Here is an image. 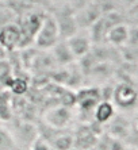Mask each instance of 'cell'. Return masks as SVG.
Instances as JSON below:
<instances>
[{
  "label": "cell",
  "instance_id": "1",
  "mask_svg": "<svg viewBox=\"0 0 138 150\" xmlns=\"http://www.w3.org/2000/svg\"><path fill=\"white\" fill-rule=\"evenodd\" d=\"M75 8L72 4H62V6H54L52 12V16L54 18L57 27L60 33V39L66 41L72 35H75L79 31L75 18Z\"/></svg>",
  "mask_w": 138,
  "mask_h": 150
},
{
  "label": "cell",
  "instance_id": "2",
  "mask_svg": "<svg viewBox=\"0 0 138 150\" xmlns=\"http://www.w3.org/2000/svg\"><path fill=\"white\" fill-rule=\"evenodd\" d=\"M124 23V18L118 11H110L106 12L92 25V27L88 30L90 38L92 41V45H103L107 38V34L111 28L117 25Z\"/></svg>",
  "mask_w": 138,
  "mask_h": 150
},
{
  "label": "cell",
  "instance_id": "3",
  "mask_svg": "<svg viewBox=\"0 0 138 150\" xmlns=\"http://www.w3.org/2000/svg\"><path fill=\"white\" fill-rule=\"evenodd\" d=\"M58 41L61 39H60L57 23H55L54 18L52 16V14H46L38 33L35 35V46L42 50H50Z\"/></svg>",
  "mask_w": 138,
  "mask_h": 150
},
{
  "label": "cell",
  "instance_id": "4",
  "mask_svg": "<svg viewBox=\"0 0 138 150\" xmlns=\"http://www.w3.org/2000/svg\"><path fill=\"white\" fill-rule=\"evenodd\" d=\"M45 15L46 14L43 11H30L28 14L22 15L21 25H19L22 33V47L35 39V35L41 27Z\"/></svg>",
  "mask_w": 138,
  "mask_h": 150
},
{
  "label": "cell",
  "instance_id": "5",
  "mask_svg": "<svg viewBox=\"0 0 138 150\" xmlns=\"http://www.w3.org/2000/svg\"><path fill=\"white\" fill-rule=\"evenodd\" d=\"M103 15V11L99 7V4L96 1L91 3L90 6L77 10L75 12V18H76V23L79 30H90L92 27V25Z\"/></svg>",
  "mask_w": 138,
  "mask_h": 150
},
{
  "label": "cell",
  "instance_id": "6",
  "mask_svg": "<svg viewBox=\"0 0 138 150\" xmlns=\"http://www.w3.org/2000/svg\"><path fill=\"white\" fill-rule=\"evenodd\" d=\"M66 43H68L69 49L76 59L83 58L92 49V41H91L90 34L87 30H79L75 35L66 39Z\"/></svg>",
  "mask_w": 138,
  "mask_h": 150
},
{
  "label": "cell",
  "instance_id": "7",
  "mask_svg": "<svg viewBox=\"0 0 138 150\" xmlns=\"http://www.w3.org/2000/svg\"><path fill=\"white\" fill-rule=\"evenodd\" d=\"M114 103L121 108H131L138 100V93L134 88L126 83L119 84L112 92Z\"/></svg>",
  "mask_w": 138,
  "mask_h": 150
},
{
  "label": "cell",
  "instance_id": "8",
  "mask_svg": "<svg viewBox=\"0 0 138 150\" xmlns=\"http://www.w3.org/2000/svg\"><path fill=\"white\" fill-rule=\"evenodd\" d=\"M0 45L8 50L22 47V33L19 26L11 23L0 27Z\"/></svg>",
  "mask_w": 138,
  "mask_h": 150
},
{
  "label": "cell",
  "instance_id": "9",
  "mask_svg": "<svg viewBox=\"0 0 138 150\" xmlns=\"http://www.w3.org/2000/svg\"><path fill=\"white\" fill-rule=\"evenodd\" d=\"M76 103L80 105V108L84 111H93L96 105L102 101V93L96 88H85L81 89L75 96Z\"/></svg>",
  "mask_w": 138,
  "mask_h": 150
},
{
  "label": "cell",
  "instance_id": "10",
  "mask_svg": "<svg viewBox=\"0 0 138 150\" xmlns=\"http://www.w3.org/2000/svg\"><path fill=\"white\" fill-rule=\"evenodd\" d=\"M50 50H52L53 61H54L55 64H58V65L68 67V65H70V64H73L76 61L75 56H73L70 49H69L66 41H62V39L58 41Z\"/></svg>",
  "mask_w": 138,
  "mask_h": 150
},
{
  "label": "cell",
  "instance_id": "11",
  "mask_svg": "<svg viewBox=\"0 0 138 150\" xmlns=\"http://www.w3.org/2000/svg\"><path fill=\"white\" fill-rule=\"evenodd\" d=\"M129 31H130V27L126 23L114 26L108 31L106 42H108L110 45L115 46V47H123L129 39Z\"/></svg>",
  "mask_w": 138,
  "mask_h": 150
},
{
  "label": "cell",
  "instance_id": "12",
  "mask_svg": "<svg viewBox=\"0 0 138 150\" xmlns=\"http://www.w3.org/2000/svg\"><path fill=\"white\" fill-rule=\"evenodd\" d=\"M115 114L114 105L108 100H102L96 105V108L93 110V118L97 123H106L112 119Z\"/></svg>",
  "mask_w": 138,
  "mask_h": 150
},
{
  "label": "cell",
  "instance_id": "13",
  "mask_svg": "<svg viewBox=\"0 0 138 150\" xmlns=\"http://www.w3.org/2000/svg\"><path fill=\"white\" fill-rule=\"evenodd\" d=\"M46 119H48L49 125L53 126V127H64V126H66L69 123L70 112L66 108H64V107H60V108L52 110Z\"/></svg>",
  "mask_w": 138,
  "mask_h": 150
},
{
  "label": "cell",
  "instance_id": "14",
  "mask_svg": "<svg viewBox=\"0 0 138 150\" xmlns=\"http://www.w3.org/2000/svg\"><path fill=\"white\" fill-rule=\"evenodd\" d=\"M75 145V138L69 134H61L57 135L52 141V149L53 150H70Z\"/></svg>",
  "mask_w": 138,
  "mask_h": 150
},
{
  "label": "cell",
  "instance_id": "15",
  "mask_svg": "<svg viewBox=\"0 0 138 150\" xmlns=\"http://www.w3.org/2000/svg\"><path fill=\"white\" fill-rule=\"evenodd\" d=\"M14 139L11 137L10 131L0 126V150H12L14 149Z\"/></svg>",
  "mask_w": 138,
  "mask_h": 150
},
{
  "label": "cell",
  "instance_id": "16",
  "mask_svg": "<svg viewBox=\"0 0 138 150\" xmlns=\"http://www.w3.org/2000/svg\"><path fill=\"white\" fill-rule=\"evenodd\" d=\"M28 150H52L50 143L45 139V138H41V137H37L33 143L30 145Z\"/></svg>",
  "mask_w": 138,
  "mask_h": 150
},
{
  "label": "cell",
  "instance_id": "17",
  "mask_svg": "<svg viewBox=\"0 0 138 150\" xmlns=\"http://www.w3.org/2000/svg\"><path fill=\"white\" fill-rule=\"evenodd\" d=\"M93 1H95V0H73L72 6H73V8H75V11H77V10H81V8L87 7V6H90Z\"/></svg>",
  "mask_w": 138,
  "mask_h": 150
},
{
  "label": "cell",
  "instance_id": "18",
  "mask_svg": "<svg viewBox=\"0 0 138 150\" xmlns=\"http://www.w3.org/2000/svg\"><path fill=\"white\" fill-rule=\"evenodd\" d=\"M130 15H131V21L135 25V27L138 28V3L134 4L130 10Z\"/></svg>",
  "mask_w": 138,
  "mask_h": 150
},
{
  "label": "cell",
  "instance_id": "19",
  "mask_svg": "<svg viewBox=\"0 0 138 150\" xmlns=\"http://www.w3.org/2000/svg\"><path fill=\"white\" fill-rule=\"evenodd\" d=\"M50 3L54 6H62V4H72L73 0H50Z\"/></svg>",
  "mask_w": 138,
  "mask_h": 150
},
{
  "label": "cell",
  "instance_id": "20",
  "mask_svg": "<svg viewBox=\"0 0 138 150\" xmlns=\"http://www.w3.org/2000/svg\"><path fill=\"white\" fill-rule=\"evenodd\" d=\"M27 150H28V149H27Z\"/></svg>",
  "mask_w": 138,
  "mask_h": 150
}]
</instances>
